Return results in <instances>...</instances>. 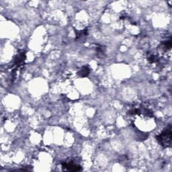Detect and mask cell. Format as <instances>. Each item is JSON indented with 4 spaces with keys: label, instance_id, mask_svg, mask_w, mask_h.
<instances>
[{
    "label": "cell",
    "instance_id": "cell-3",
    "mask_svg": "<svg viewBox=\"0 0 172 172\" xmlns=\"http://www.w3.org/2000/svg\"><path fill=\"white\" fill-rule=\"evenodd\" d=\"M26 59V54L24 53L21 52L19 53L18 55L16 57V59H15V63L14 65L16 66V69H18V67L21 65V64L24 63V62L25 61Z\"/></svg>",
    "mask_w": 172,
    "mask_h": 172
},
{
    "label": "cell",
    "instance_id": "cell-2",
    "mask_svg": "<svg viewBox=\"0 0 172 172\" xmlns=\"http://www.w3.org/2000/svg\"><path fill=\"white\" fill-rule=\"evenodd\" d=\"M62 167H63V169L70 171H79L82 169L80 165L75 164V163L73 162L63 163V164H62Z\"/></svg>",
    "mask_w": 172,
    "mask_h": 172
},
{
    "label": "cell",
    "instance_id": "cell-7",
    "mask_svg": "<svg viewBox=\"0 0 172 172\" xmlns=\"http://www.w3.org/2000/svg\"><path fill=\"white\" fill-rule=\"evenodd\" d=\"M158 60L157 56L154 55H151L149 57H148V61H150V63H155V62L158 61Z\"/></svg>",
    "mask_w": 172,
    "mask_h": 172
},
{
    "label": "cell",
    "instance_id": "cell-1",
    "mask_svg": "<svg viewBox=\"0 0 172 172\" xmlns=\"http://www.w3.org/2000/svg\"><path fill=\"white\" fill-rule=\"evenodd\" d=\"M157 141L159 144L163 148L171 147L172 141V132L171 126L169 124L167 127H165L160 135L155 137Z\"/></svg>",
    "mask_w": 172,
    "mask_h": 172
},
{
    "label": "cell",
    "instance_id": "cell-4",
    "mask_svg": "<svg viewBox=\"0 0 172 172\" xmlns=\"http://www.w3.org/2000/svg\"><path fill=\"white\" fill-rule=\"evenodd\" d=\"M89 72L90 70L87 66H83L81 68V69L77 72V75L81 77H85L88 76V75L89 74Z\"/></svg>",
    "mask_w": 172,
    "mask_h": 172
},
{
    "label": "cell",
    "instance_id": "cell-6",
    "mask_svg": "<svg viewBox=\"0 0 172 172\" xmlns=\"http://www.w3.org/2000/svg\"><path fill=\"white\" fill-rule=\"evenodd\" d=\"M96 51L98 57H100V55H101V57H103V56L105 55V49L103 48L102 46L96 47Z\"/></svg>",
    "mask_w": 172,
    "mask_h": 172
},
{
    "label": "cell",
    "instance_id": "cell-5",
    "mask_svg": "<svg viewBox=\"0 0 172 172\" xmlns=\"http://www.w3.org/2000/svg\"><path fill=\"white\" fill-rule=\"evenodd\" d=\"M161 46L163 50H164L165 51L169 50L171 47V40L170 39L169 40H167V41L162 42L161 44Z\"/></svg>",
    "mask_w": 172,
    "mask_h": 172
}]
</instances>
